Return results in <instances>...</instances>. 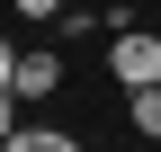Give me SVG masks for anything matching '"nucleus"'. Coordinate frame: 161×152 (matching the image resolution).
<instances>
[{
    "label": "nucleus",
    "mask_w": 161,
    "mask_h": 152,
    "mask_svg": "<svg viewBox=\"0 0 161 152\" xmlns=\"http://www.w3.org/2000/svg\"><path fill=\"white\" fill-rule=\"evenodd\" d=\"M108 72H116L125 90L161 81V36H143V27H116V45H108Z\"/></svg>",
    "instance_id": "1"
},
{
    "label": "nucleus",
    "mask_w": 161,
    "mask_h": 152,
    "mask_svg": "<svg viewBox=\"0 0 161 152\" xmlns=\"http://www.w3.org/2000/svg\"><path fill=\"white\" fill-rule=\"evenodd\" d=\"M9 90H18V99H54V90H63V63H54V54H18Z\"/></svg>",
    "instance_id": "2"
},
{
    "label": "nucleus",
    "mask_w": 161,
    "mask_h": 152,
    "mask_svg": "<svg viewBox=\"0 0 161 152\" xmlns=\"http://www.w3.org/2000/svg\"><path fill=\"white\" fill-rule=\"evenodd\" d=\"M9 143L18 152H72L80 134H72V125H9Z\"/></svg>",
    "instance_id": "3"
},
{
    "label": "nucleus",
    "mask_w": 161,
    "mask_h": 152,
    "mask_svg": "<svg viewBox=\"0 0 161 152\" xmlns=\"http://www.w3.org/2000/svg\"><path fill=\"white\" fill-rule=\"evenodd\" d=\"M125 117H134V134H152V143H161V81L125 90Z\"/></svg>",
    "instance_id": "4"
},
{
    "label": "nucleus",
    "mask_w": 161,
    "mask_h": 152,
    "mask_svg": "<svg viewBox=\"0 0 161 152\" xmlns=\"http://www.w3.org/2000/svg\"><path fill=\"white\" fill-rule=\"evenodd\" d=\"M9 125H18V90H0V143H9Z\"/></svg>",
    "instance_id": "5"
},
{
    "label": "nucleus",
    "mask_w": 161,
    "mask_h": 152,
    "mask_svg": "<svg viewBox=\"0 0 161 152\" xmlns=\"http://www.w3.org/2000/svg\"><path fill=\"white\" fill-rule=\"evenodd\" d=\"M9 72H18V45H9V36H0V90H9Z\"/></svg>",
    "instance_id": "6"
},
{
    "label": "nucleus",
    "mask_w": 161,
    "mask_h": 152,
    "mask_svg": "<svg viewBox=\"0 0 161 152\" xmlns=\"http://www.w3.org/2000/svg\"><path fill=\"white\" fill-rule=\"evenodd\" d=\"M54 9H63V0H18V18H54Z\"/></svg>",
    "instance_id": "7"
}]
</instances>
